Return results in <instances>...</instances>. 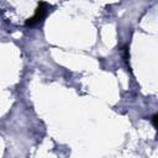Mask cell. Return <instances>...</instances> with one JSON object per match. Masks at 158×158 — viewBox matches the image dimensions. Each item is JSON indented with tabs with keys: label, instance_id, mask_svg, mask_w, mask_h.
<instances>
[{
	"label": "cell",
	"instance_id": "obj_2",
	"mask_svg": "<svg viewBox=\"0 0 158 158\" xmlns=\"http://www.w3.org/2000/svg\"><path fill=\"white\" fill-rule=\"evenodd\" d=\"M152 118H153V126H154V127H157V115H154Z\"/></svg>",
	"mask_w": 158,
	"mask_h": 158
},
{
	"label": "cell",
	"instance_id": "obj_1",
	"mask_svg": "<svg viewBox=\"0 0 158 158\" xmlns=\"http://www.w3.org/2000/svg\"><path fill=\"white\" fill-rule=\"evenodd\" d=\"M43 12H44V9H43V7H38V9H37L36 15H35L32 19H30V20L27 21V25H33V23L38 22V21H40V19L43 16Z\"/></svg>",
	"mask_w": 158,
	"mask_h": 158
}]
</instances>
